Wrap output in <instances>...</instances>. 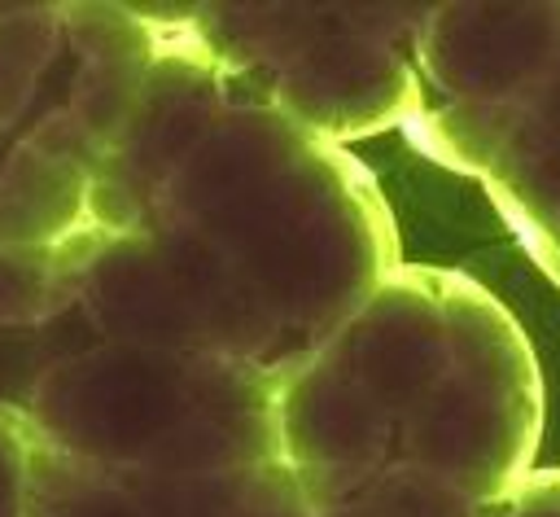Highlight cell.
I'll use <instances>...</instances> for the list:
<instances>
[{
  "label": "cell",
  "mask_w": 560,
  "mask_h": 517,
  "mask_svg": "<svg viewBox=\"0 0 560 517\" xmlns=\"http://www.w3.org/2000/svg\"><path fill=\"white\" fill-rule=\"evenodd\" d=\"M153 223L206 237L262 294L298 355L324 346L398 267L385 206L363 166L232 79Z\"/></svg>",
  "instance_id": "obj_1"
},
{
  "label": "cell",
  "mask_w": 560,
  "mask_h": 517,
  "mask_svg": "<svg viewBox=\"0 0 560 517\" xmlns=\"http://www.w3.org/2000/svg\"><path fill=\"white\" fill-rule=\"evenodd\" d=\"M22 412L105 473L223 478L280 460V372L223 355L101 342L48 364Z\"/></svg>",
  "instance_id": "obj_2"
},
{
  "label": "cell",
  "mask_w": 560,
  "mask_h": 517,
  "mask_svg": "<svg viewBox=\"0 0 560 517\" xmlns=\"http://www.w3.org/2000/svg\"><path fill=\"white\" fill-rule=\"evenodd\" d=\"M385 13L394 9L223 4L188 26L241 92L337 140L420 114L416 74L394 44L411 22Z\"/></svg>",
  "instance_id": "obj_3"
},
{
  "label": "cell",
  "mask_w": 560,
  "mask_h": 517,
  "mask_svg": "<svg viewBox=\"0 0 560 517\" xmlns=\"http://www.w3.org/2000/svg\"><path fill=\"white\" fill-rule=\"evenodd\" d=\"M446 368L398 425V456L494 508L538 443V377L508 315L459 276L446 285Z\"/></svg>",
  "instance_id": "obj_4"
},
{
  "label": "cell",
  "mask_w": 560,
  "mask_h": 517,
  "mask_svg": "<svg viewBox=\"0 0 560 517\" xmlns=\"http://www.w3.org/2000/svg\"><path fill=\"white\" fill-rule=\"evenodd\" d=\"M551 9L446 4L416 22V57L451 105H521L560 61Z\"/></svg>",
  "instance_id": "obj_5"
},
{
  "label": "cell",
  "mask_w": 560,
  "mask_h": 517,
  "mask_svg": "<svg viewBox=\"0 0 560 517\" xmlns=\"http://www.w3.org/2000/svg\"><path fill=\"white\" fill-rule=\"evenodd\" d=\"M101 158V145L70 118V110L39 118L0 171V241L66 245L101 232L92 219Z\"/></svg>",
  "instance_id": "obj_6"
},
{
  "label": "cell",
  "mask_w": 560,
  "mask_h": 517,
  "mask_svg": "<svg viewBox=\"0 0 560 517\" xmlns=\"http://www.w3.org/2000/svg\"><path fill=\"white\" fill-rule=\"evenodd\" d=\"M61 35L79 53V74L66 110L105 153L149 79L162 26L118 4H61Z\"/></svg>",
  "instance_id": "obj_7"
},
{
  "label": "cell",
  "mask_w": 560,
  "mask_h": 517,
  "mask_svg": "<svg viewBox=\"0 0 560 517\" xmlns=\"http://www.w3.org/2000/svg\"><path fill=\"white\" fill-rule=\"evenodd\" d=\"M105 232L74 237L66 245H13L0 241V324L35 329L79 302L88 258Z\"/></svg>",
  "instance_id": "obj_8"
},
{
  "label": "cell",
  "mask_w": 560,
  "mask_h": 517,
  "mask_svg": "<svg viewBox=\"0 0 560 517\" xmlns=\"http://www.w3.org/2000/svg\"><path fill=\"white\" fill-rule=\"evenodd\" d=\"M26 517H140V508L118 482V473L57 451L31 425Z\"/></svg>",
  "instance_id": "obj_9"
},
{
  "label": "cell",
  "mask_w": 560,
  "mask_h": 517,
  "mask_svg": "<svg viewBox=\"0 0 560 517\" xmlns=\"http://www.w3.org/2000/svg\"><path fill=\"white\" fill-rule=\"evenodd\" d=\"M61 39V4L0 9V131L18 123Z\"/></svg>",
  "instance_id": "obj_10"
},
{
  "label": "cell",
  "mask_w": 560,
  "mask_h": 517,
  "mask_svg": "<svg viewBox=\"0 0 560 517\" xmlns=\"http://www.w3.org/2000/svg\"><path fill=\"white\" fill-rule=\"evenodd\" d=\"M26 460L31 421L22 407L0 403V517H26Z\"/></svg>",
  "instance_id": "obj_11"
}]
</instances>
